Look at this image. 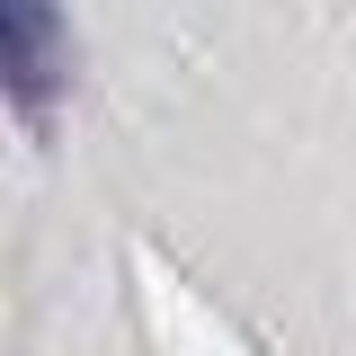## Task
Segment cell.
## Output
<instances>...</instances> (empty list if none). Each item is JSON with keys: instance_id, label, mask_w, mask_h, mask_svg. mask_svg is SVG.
Segmentation results:
<instances>
[{"instance_id": "cell-1", "label": "cell", "mask_w": 356, "mask_h": 356, "mask_svg": "<svg viewBox=\"0 0 356 356\" xmlns=\"http://www.w3.org/2000/svg\"><path fill=\"white\" fill-rule=\"evenodd\" d=\"M72 81V36L54 0H0V98L54 107V89Z\"/></svg>"}]
</instances>
